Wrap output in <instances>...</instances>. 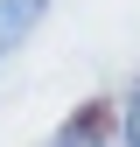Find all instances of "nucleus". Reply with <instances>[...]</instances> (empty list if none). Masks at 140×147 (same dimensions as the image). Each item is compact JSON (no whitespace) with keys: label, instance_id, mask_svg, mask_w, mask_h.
<instances>
[{"label":"nucleus","instance_id":"obj_1","mask_svg":"<svg viewBox=\"0 0 140 147\" xmlns=\"http://www.w3.org/2000/svg\"><path fill=\"white\" fill-rule=\"evenodd\" d=\"M35 14H42V0H0V56L35 28Z\"/></svg>","mask_w":140,"mask_h":147},{"label":"nucleus","instance_id":"obj_2","mask_svg":"<svg viewBox=\"0 0 140 147\" xmlns=\"http://www.w3.org/2000/svg\"><path fill=\"white\" fill-rule=\"evenodd\" d=\"M126 147H140V98L126 105Z\"/></svg>","mask_w":140,"mask_h":147},{"label":"nucleus","instance_id":"obj_3","mask_svg":"<svg viewBox=\"0 0 140 147\" xmlns=\"http://www.w3.org/2000/svg\"><path fill=\"white\" fill-rule=\"evenodd\" d=\"M77 147H91V140H77Z\"/></svg>","mask_w":140,"mask_h":147}]
</instances>
